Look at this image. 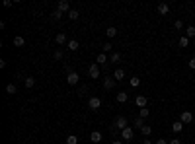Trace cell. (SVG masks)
<instances>
[{
	"mask_svg": "<svg viewBox=\"0 0 195 144\" xmlns=\"http://www.w3.org/2000/svg\"><path fill=\"white\" fill-rule=\"evenodd\" d=\"M55 59H57V61L64 59V53H63V49H57V51H55Z\"/></svg>",
	"mask_w": 195,
	"mask_h": 144,
	"instance_id": "obj_31",
	"label": "cell"
},
{
	"mask_svg": "<svg viewBox=\"0 0 195 144\" xmlns=\"http://www.w3.org/2000/svg\"><path fill=\"white\" fill-rule=\"evenodd\" d=\"M142 144H152V140H142Z\"/></svg>",
	"mask_w": 195,
	"mask_h": 144,
	"instance_id": "obj_38",
	"label": "cell"
},
{
	"mask_svg": "<svg viewBox=\"0 0 195 144\" xmlns=\"http://www.w3.org/2000/svg\"><path fill=\"white\" fill-rule=\"evenodd\" d=\"M102 138H104V136H102V133H100V131H94V133H90V140H92L94 144L102 142Z\"/></svg>",
	"mask_w": 195,
	"mask_h": 144,
	"instance_id": "obj_9",
	"label": "cell"
},
{
	"mask_svg": "<svg viewBox=\"0 0 195 144\" xmlns=\"http://www.w3.org/2000/svg\"><path fill=\"white\" fill-rule=\"evenodd\" d=\"M146 103H148L146 96H137V99H135V105L139 107V109H142V107H146Z\"/></svg>",
	"mask_w": 195,
	"mask_h": 144,
	"instance_id": "obj_7",
	"label": "cell"
},
{
	"mask_svg": "<svg viewBox=\"0 0 195 144\" xmlns=\"http://www.w3.org/2000/svg\"><path fill=\"white\" fill-rule=\"evenodd\" d=\"M168 142H170V140H166V138H158V140H156V144H168Z\"/></svg>",
	"mask_w": 195,
	"mask_h": 144,
	"instance_id": "obj_35",
	"label": "cell"
},
{
	"mask_svg": "<svg viewBox=\"0 0 195 144\" xmlns=\"http://www.w3.org/2000/svg\"><path fill=\"white\" fill-rule=\"evenodd\" d=\"M88 76L94 78V80L100 78V64L98 62H94V64H90V66H88Z\"/></svg>",
	"mask_w": 195,
	"mask_h": 144,
	"instance_id": "obj_1",
	"label": "cell"
},
{
	"mask_svg": "<svg viewBox=\"0 0 195 144\" xmlns=\"http://www.w3.org/2000/svg\"><path fill=\"white\" fill-rule=\"evenodd\" d=\"M141 133H142V136H148V134H152V127H150V125H144V127L141 128Z\"/></svg>",
	"mask_w": 195,
	"mask_h": 144,
	"instance_id": "obj_23",
	"label": "cell"
},
{
	"mask_svg": "<svg viewBox=\"0 0 195 144\" xmlns=\"http://www.w3.org/2000/svg\"><path fill=\"white\" fill-rule=\"evenodd\" d=\"M67 47H68V51H78V47H80V43H78L76 39H70L67 43Z\"/></svg>",
	"mask_w": 195,
	"mask_h": 144,
	"instance_id": "obj_16",
	"label": "cell"
},
{
	"mask_svg": "<svg viewBox=\"0 0 195 144\" xmlns=\"http://www.w3.org/2000/svg\"><path fill=\"white\" fill-rule=\"evenodd\" d=\"M119 61H121V53H111L109 62H119Z\"/></svg>",
	"mask_w": 195,
	"mask_h": 144,
	"instance_id": "obj_27",
	"label": "cell"
},
{
	"mask_svg": "<svg viewBox=\"0 0 195 144\" xmlns=\"http://www.w3.org/2000/svg\"><path fill=\"white\" fill-rule=\"evenodd\" d=\"M24 86H26V88H27V90H30V88H33V86H35V78H31V76H27V78H26V80H24Z\"/></svg>",
	"mask_w": 195,
	"mask_h": 144,
	"instance_id": "obj_19",
	"label": "cell"
},
{
	"mask_svg": "<svg viewBox=\"0 0 195 144\" xmlns=\"http://www.w3.org/2000/svg\"><path fill=\"white\" fill-rule=\"evenodd\" d=\"M115 88V78H105L104 80V90H113Z\"/></svg>",
	"mask_w": 195,
	"mask_h": 144,
	"instance_id": "obj_12",
	"label": "cell"
},
{
	"mask_svg": "<svg viewBox=\"0 0 195 144\" xmlns=\"http://www.w3.org/2000/svg\"><path fill=\"white\" fill-rule=\"evenodd\" d=\"M174 27H176V29H182V27H183V21H182V20H176Z\"/></svg>",
	"mask_w": 195,
	"mask_h": 144,
	"instance_id": "obj_33",
	"label": "cell"
},
{
	"mask_svg": "<svg viewBox=\"0 0 195 144\" xmlns=\"http://www.w3.org/2000/svg\"><path fill=\"white\" fill-rule=\"evenodd\" d=\"M57 10H59V12H63V14H64V12H67V14H68V12H70L72 8H70V4L67 2V0H61V2H59V4H57Z\"/></svg>",
	"mask_w": 195,
	"mask_h": 144,
	"instance_id": "obj_5",
	"label": "cell"
},
{
	"mask_svg": "<svg viewBox=\"0 0 195 144\" xmlns=\"http://www.w3.org/2000/svg\"><path fill=\"white\" fill-rule=\"evenodd\" d=\"M115 99H117V103H125L127 99H129V93L127 92H119L117 96H115Z\"/></svg>",
	"mask_w": 195,
	"mask_h": 144,
	"instance_id": "obj_15",
	"label": "cell"
},
{
	"mask_svg": "<svg viewBox=\"0 0 195 144\" xmlns=\"http://www.w3.org/2000/svg\"><path fill=\"white\" fill-rule=\"evenodd\" d=\"M113 78H115V82H121V80L125 78V70H123V68H115Z\"/></svg>",
	"mask_w": 195,
	"mask_h": 144,
	"instance_id": "obj_10",
	"label": "cell"
},
{
	"mask_svg": "<svg viewBox=\"0 0 195 144\" xmlns=\"http://www.w3.org/2000/svg\"><path fill=\"white\" fill-rule=\"evenodd\" d=\"M170 12V6L166 4V2H162V4H158V14H160V16H166V14Z\"/></svg>",
	"mask_w": 195,
	"mask_h": 144,
	"instance_id": "obj_14",
	"label": "cell"
},
{
	"mask_svg": "<svg viewBox=\"0 0 195 144\" xmlns=\"http://www.w3.org/2000/svg\"><path fill=\"white\" fill-rule=\"evenodd\" d=\"M111 144H123V142H121V140H113Z\"/></svg>",
	"mask_w": 195,
	"mask_h": 144,
	"instance_id": "obj_39",
	"label": "cell"
},
{
	"mask_svg": "<svg viewBox=\"0 0 195 144\" xmlns=\"http://www.w3.org/2000/svg\"><path fill=\"white\" fill-rule=\"evenodd\" d=\"M135 127H137V128H142V127H144V119L137 117V119H135Z\"/></svg>",
	"mask_w": 195,
	"mask_h": 144,
	"instance_id": "obj_30",
	"label": "cell"
},
{
	"mask_svg": "<svg viewBox=\"0 0 195 144\" xmlns=\"http://www.w3.org/2000/svg\"><path fill=\"white\" fill-rule=\"evenodd\" d=\"M189 68L195 70V56H193V59H189Z\"/></svg>",
	"mask_w": 195,
	"mask_h": 144,
	"instance_id": "obj_37",
	"label": "cell"
},
{
	"mask_svg": "<svg viewBox=\"0 0 195 144\" xmlns=\"http://www.w3.org/2000/svg\"><path fill=\"white\" fill-rule=\"evenodd\" d=\"M185 37H195V25H189V27H187V29H185Z\"/></svg>",
	"mask_w": 195,
	"mask_h": 144,
	"instance_id": "obj_25",
	"label": "cell"
},
{
	"mask_svg": "<svg viewBox=\"0 0 195 144\" xmlns=\"http://www.w3.org/2000/svg\"><path fill=\"white\" fill-rule=\"evenodd\" d=\"M61 18H63V12L55 10V12H53V20H61Z\"/></svg>",
	"mask_w": 195,
	"mask_h": 144,
	"instance_id": "obj_32",
	"label": "cell"
},
{
	"mask_svg": "<svg viewBox=\"0 0 195 144\" xmlns=\"http://www.w3.org/2000/svg\"><path fill=\"white\" fill-rule=\"evenodd\" d=\"M172 131H174V133H182V131H183V123H182V121L172 123Z\"/></svg>",
	"mask_w": 195,
	"mask_h": 144,
	"instance_id": "obj_18",
	"label": "cell"
},
{
	"mask_svg": "<svg viewBox=\"0 0 195 144\" xmlns=\"http://www.w3.org/2000/svg\"><path fill=\"white\" fill-rule=\"evenodd\" d=\"M148 115H150V109H148V107H142V109H139V117H141V119H146Z\"/></svg>",
	"mask_w": 195,
	"mask_h": 144,
	"instance_id": "obj_21",
	"label": "cell"
},
{
	"mask_svg": "<svg viewBox=\"0 0 195 144\" xmlns=\"http://www.w3.org/2000/svg\"><path fill=\"white\" fill-rule=\"evenodd\" d=\"M135 136V131L131 127H127V128H123V131H121V140H131Z\"/></svg>",
	"mask_w": 195,
	"mask_h": 144,
	"instance_id": "obj_4",
	"label": "cell"
},
{
	"mask_svg": "<svg viewBox=\"0 0 195 144\" xmlns=\"http://www.w3.org/2000/svg\"><path fill=\"white\" fill-rule=\"evenodd\" d=\"M129 84H131V88H139V86H141V78H131V80H129Z\"/></svg>",
	"mask_w": 195,
	"mask_h": 144,
	"instance_id": "obj_26",
	"label": "cell"
},
{
	"mask_svg": "<svg viewBox=\"0 0 195 144\" xmlns=\"http://www.w3.org/2000/svg\"><path fill=\"white\" fill-rule=\"evenodd\" d=\"M115 35H117V27H113V25H109V27H107V29H105V37H115Z\"/></svg>",
	"mask_w": 195,
	"mask_h": 144,
	"instance_id": "obj_17",
	"label": "cell"
},
{
	"mask_svg": "<svg viewBox=\"0 0 195 144\" xmlns=\"http://www.w3.org/2000/svg\"><path fill=\"white\" fill-rule=\"evenodd\" d=\"M6 92H8V93H12V96H14V93H16V92H18V88H16V84H8V86H6Z\"/></svg>",
	"mask_w": 195,
	"mask_h": 144,
	"instance_id": "obj_29",
	"label": "cell"
},
{
	"mask_svg": "<svg viewBox=\"0 0 195 144\" xmlns=\"http://www.w3.org/2000/svg\"><path fill=\"white\" fill-rule=\"evenodd\" d=\"M96 62H98V64H102V66H107V62H109V59L105 56V53H100V55L96 56Z\"/></svg>",
	"mask_w": 195,
	"mask_h": 144,
	"instance_id": "obj_11",
	"label": "cell"
},
{
	"mask_svg": "<svg viewBox=\"0 0 195 144\" xmlns=\"http://www.w3.org/2000/svg\"><path fill=\"white\" fill-rule=\"evenodd\" d=\"M179 121H182L183 125H189L193 121V113L191 111H182V113H179Z\"/></svg>",
	"mask_w": 195,
	"mask_h": 144,
	"instance_id": "obj_3",
	"label": "cell"
},
{
	"mask_svg": "<svg viewBox=\"0 0 195 144\" xmlns=\"http://www.w3.org/2000/svg\"><path fill=\"white\" fill-rule=\"evenodd\" d=\"M14 45H16V47H24L26 45V39L21 37V35H18V37H14Z\"/></svg>",
	"mask_w": 195,
	"mask_h": 144,
	"instance_id": "obj_20",
	"label": "cell"
},
{
	"mask_svg": "<svg viewBox=\"0 0 195 144\" xmlns=\"http://www.w3.org/2000/svg\"><path fill=\"white\" fill-rule=\"evenodd\" d=\"M187 45H189V37L182 35V37H179V47H187Z\"/></svg>",
	"mask_w": 195,
	"mask_h": 144,
	"instance_id": "obj_28",
	"label": "cell"
},
{
	"mask_svg": "<svg viewBox=\"0 0 195 144\" xmlns=\"http://www.w3.org/2000/svg\"><path fill=\"white\" fill-rule=\"evenodd\" d=\"M64 142H67V144H78V136H76V134H68Z\"/></svg>",
	"mask_w": 195,
	"mask_h": 144,
	"instance_id": "obj_22",
	"label": "cell"
},
{
	"mask_svg": "<svg viewBox=\"0 0 195 144\" xmlns=\"http://www.w3.org/2000/svg\"><path fill=\"white\" fill-rule=\"evenodd\" d=\"M88 107H90V111H98L100 107H102V99L100 97H90L88 99Z\"/></svg>",
	"mask_w": 195,
	"mask_h": 144,
	"instance_id": "obj_2",
	"label": "cell"
},
{
	"mask_svg": "<svg viewBox=\"0 0 195 144\" xmlns=\"http://www.w3.org/2000/svg\"><path fill=\"white\" fill-rule=\"evenodd\" d=\"M115 127H117L119 131L127 128V127H129V125H127V117H117V119H115Z\"/></svg>",
	"mask_w": 195,
	"mask_h": 144,
	"instance_id": "obj_8",
	"label": "cell"
},
{
	"mask_svg": "<svg viewBox=\"0 0 195 144\" xmlns=\"http://www.w3.org/2000/svg\"><path fill=\"white\" fill-rule=\"evenodd\" d=\"M111 49H113V45H111V43H105V45H104V53H109Z\"/></svg>",
	"mask_w": 195,
	"mask_h": 144,
	"instance_id": "obj_34",
	"label": "cell"
},
{
	"mask_svg": "<svg viewBox=\"0 0 195 144\" xmlns=\"http://www.w3.org/2000/svg\"><path fill=\"white\" fill-rule=\"evenodd\" d=\"M55 41H57V45H59V47H61V45H67V43H68V41H67V35H64V33H57Z\"/></svg>",
	"mask_w": 195,
	"mask_h": 144,
	"instance_id": "obj_13",
	"label": "cell"
},
{
	"mask_svg": "<svg viewBox=\"0 0 195 144\" xmlns=\"http://www.w3.org/2000/svg\"><path fill=\"white\" fill-rule=\"evenodd\" d=\"M67 16H68V18H70L72 21H76L78 18H80V14H78V10H70V12L67 14Z\"/></svg>",
	"mask_w": 195,
	"mask_h": 144,
	"instance_id": "obj_24",
	"label": "cell"
},
{
	"mask_svg": "<svg viewBox=\"0 0 195 144\" xmlns=\"http://www.w3.org/2000/svg\"><path fill=\"white\" fill-rule=\"evenodd\" d=\"M168 144H182V140H179V138H172Z\"/></svg>",
	"mask_w": 195,
	"mask_h": 144,
	"instance_id": "obj_36",
	"label": "cell"
},
{
	"mask_svg": "<svg viewBox=\"0 0 195 144\" xmlns=\"http://www.w3.org/2000/svg\"><path fill=\"white\" fill-rule=\"evenodd\" d=\"M78 72H70V74H67V82H68V86H76L78 84Z\"/></svg>",
	"mask_w": 195,
	"mask_h": 144,
	"instance_id": "obj_6",
	"label": "cell"
}]
</instances>
